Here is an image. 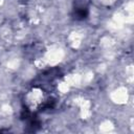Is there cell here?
Instances as JSON below:
<instances>
[{"mask_svg": "<svg viewBox=\"0 0 134 134\" xmlns=\"http://www.w3.org/2000/svg\"><path fill=\"white\" fill-rule=\"evenodd\" d=\"M61 76H62V72L60 68L54 67L51 69H47L34 81L32 86L40 90L51 91L55 87V82Z\"/></svg>", "mask_w": 134, "mask_h": 134, "instance_id": "1", "label": "cell"}, {"mask_svg": "<svg viewBox=\"0 0 134 134\" xmlns=\"http://www.w3.org/2000/svg\"><path fill=\"white\" fill-rule=\"evenodd\" d=\"M21 119L24 121L25 126L27 127L26 131L28 132H36L41 127V121L37 116V113L31 111L29 108H23L21 112Z\"/></svg>", "mask_w": 134, "mask_h": 134, "instance_id": "3", "label": "cell"}, {"mask_svg": "<svg viewBox=\"0 0 134 134\" xmlns=\"http://www.w3.org/2000/svg\"><path fill=\"white\" fill-rule=\"evenodd\" d=\"M91 0H72L71 17L75 21H84L89 16Z\"/></svg>", "mask_w": 134, "mask_h": 134, "instance_id": "2", "label": "cell"}]
</instances>
